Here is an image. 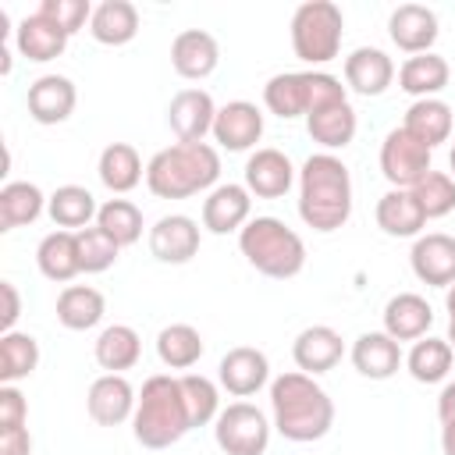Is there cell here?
<instances>
[{
  "mask_svg": "<svg viewBox=\"0 0 455 455\" xmlns=\"http://www.w3.org/2000/svg\"><path fill=\"white\" fill-rule=\"evenodd\" d=\"M39 14H46L53 25H60L68 36H75L89 18H92V7L89 0H43L39 4Z\"/></svg>",
  "mask_w": 455,
  "mask_h": 455,
  "instance_id": "obj_44",
  "label": "cell"
},
{
  "mask_svg": "<svg viewBox=\"0 0 455 455\" xmlns=\"http://www.w3.org/2000/svg\"><path fill=\"white\" fill-rule=\"evenodd\" d=\"M437 14L423 4H398L387 18V36L398 50L405 53H430V46L437 43Z\"/></svg>",
  "mask_w": 455,
  "mask_h": 455,
  "instance_id": "obj_15",
  "label": "cell"
},
{
  "mask_svg": "<svg viewBox=\"0 0 455 455\" xmlns=\"http://www.w3.org/2000/svg\"><path fill=\"white\" fill-rule=\"evenodd\" d=\"M295 181V167L281 149H256L245 160V188L259 199H281Z\"/></svg>",
  "mask_w": 455,
  "mask_h": 455,
  "instance_id": "obj_20",
  "label": "cell"
},
{
  "mask_svg": "<svg viewBox=\"0 0 455 455\" xmlns=\"http://www.w3.org/2000/svg\"><path fill=\"white\" fill-rule=\"evenodd\" d=\"M451 359H455V348L448 345V338H419L405 355V370L419 384H437L448 377Z\"/></svg>",
  "mask_w": 455,
  "mask_h": 455,
  "instance_id": "obj_38",
  "label": "cell"
},
{
  "mask_svg": "<svg viewBox=\"0 0 455 455\" xmlns=\"http://www.w3.org/2000/svg\"><path fill=\"white\" fill-rule=\"evenodd\" d=\"M451 78V68L441 53H416L405 57V64L398 68V89L416 96V100H430L437 96Z\"/></svg>",
  "mask_w": 455,
  "mask_h": 455,
  "instance_id": "obj_28",
  "label": "cell"
},
{
  "mask_svg": "<svg viewBox=\"0 0 455 455\" xmlns=\"http://www.w3.org/2000/svg\"><path fill=\"white\" fill-rule=\"evenodd\" d=\"M75 235H78L82 274H103L107 267H114L121 245H117L107 231H100V228H82V231H75Z\"/></svg>",
  "mask_w": 455,
  "mask_h": 455,
  "instance_id": "obj_43",
  "label": "cell"
},
{
  "mask_svg": "<svg viewBox=\"0 0 455 455\" xmlns=\"http://www.w3.org/2000/svg\"><path fill=\"white\" fill-rule=\"evenodd\" d=\"M192 430L188 423V409H185V395H181V380L171 373H153L135 402V416H132V434L142 448H171L178 444L185 434Z\"/></svg>",
  "mask_w": 455,
  "mask_h": 455,
  "instance_id": "obj_4",
  "label": "cell"
},
{
  "mask_svg": "<svg viewBox=\"0 0 455 455\" xmlns=\"http://www.w3.org/2000/svg\"><path fill=\"white\" fill-rule=\"evenodd\" d=\"M441 451L444 455H455V419L441 423Z\"/></svg>",
  "mask_w": 455,
  "mask_h": 455,
  "instance_id": "obj_50",
  "label": "cell"
},
{
  "mask_svg": "<svg viewBox=\"0 0 455 455\" xmlns=\"http://www.w3.org/2000/svg\"><path fill=\"white\" fill-rule=\"evenodd\" d=\"M345 36V14L331 0H306L291 14V50L306 64H327L338 57Z\"/></svg>",
  "mask_w": 455,
  "mask_h": 455,
  "instance_id": "obj_6",
  "label": "cell"
},
{
  "mask_svg": "<svg viewBox=\"0 0 455 455\" xmlns=\"http://www.w3.org/2000/svg\"><path fill=\"white\" fill-rule=\"evenodd\" d=\"M135 387L128 384L124 373H103L89 384V395H85V409L92 416V423L100 427H117L124 419L135 416Z\"/></svg>",
  "mask_w": 455,
  "mask_h": 455,
  "instance_id": "obj_9",
  "label": "cell"
},
{
  "mask_svg": "<svg viewBox=\"0 0 455 455\" xmlns=\"http://www.w3.org/2000/svg\"><path fill=\"white\" fill-rule=\"evenodd\" d=\"M352 366L370 380H387L402 366V345L384 331H366L352 345Z\"/></svg>",
  "mask_w": 455,
  "mask_h": 455,
  "instance_id": "obj_24",
  "label": "cell"
},
{
  "mask_svg": "<svg viewBox=\"0 0 455 455\" xmlns=\"http://www.w3.org/2000/svg\"><path fill=\"white\" fill-rule=\"evenodd\" d=\"M107 313L103 291H96L92 284H68L57 295V320L68 331H92Z\"/></svg>",
  "mask_w": 455,
  "mask_h": 455,
  "instance_id": "obj_30",
  "label": "cell"
},
{
  "mask_svg": "<svg viewBox=\"0 0 455 455\" xmlns=\"http://www.w3.org/2000/svg\"><path fill=\"white\" fill-rule=\"evenodd\" d=\"M345 82L359 96H380L395 82V60L377 46H359L345 57Z\"/></svg>",
  "mask_w": 455,
  "mask_h": 455,
  "instance_id": "obj_22",
  "label": "cell"
},
{
  "mask_svg": "<svg viewBox=\"0 0 455 455\" xmlns=\"http://www.w3.org/2000/svg\"><path fill=\"white\" fill-rule=\"evenodd\" d=\"M89 32L103 46H124L139 36V11L128 0H103L92 7Z\"/></svg>",
  "mask_w": 455,
  "mask_h": 455,
  "instance_id": "obj_27",
  "label": "cell"
},
{
  "mask_svg": "<svg viewBox=\"0 0 455 455\" xmlns=\"http://www.w3.org/2000/svg\"><path fill=\"white\" fill-rule=\"evenodd\" d=\"M355 128H359V121H355V110H352L348 100L345 103H331L323 110H313L306 117L309 139L320 142L323 149H345L355 139Z\"/></svg>",
  "mask_w": 455,
  "mask_h": 455,
  "instance_id": "obj_32",
  "label": "cell"
},
{
  "mask_svg": "<svg viewBox=\"0 0 455 455\" xmlns=\"http://www.w3.org/2000/svg\"><path fill=\"white\" fill-rule=\"evenodd\" d=\"M220 64V46L210 32L203 28H185L174 36L171 43V68L188 78V82H199V78H210Z\"/></svg>",
  "mask_w": 455,
  "mask_h": 455,
  "instance_id": "obj_16",
  "label": "cell"
},
{
  "mask_svg": "<svg viewBox=\"0 0 455 455\" xmlns=\"http://www.w3.org/2000/svg\"><path fill=\"white\" fill-rule=\"evenodd\" d=\"M0 295H4L0 327H4V334H7V331H14V323H18V316H21V299H18V288H14L11 281H4V284H0Z\"/></svg>",
  "mask_w": 455,
  "mask_h": 455,
  "instance_id": "obj_47",
  "label": "cell"
},
{
  "mask_svg": "<svg viewBox=\"0 0 455 455\" xmlns=\"http://www.w3.org/2000/svg\"><path fill=\"white\" fill-rule=\"evenodd\" d=\"M36 263L39 274L53 284H68L75 274H82V259H78V235L75 231H50L39 249H36Z\"/></svg>",
  "mask_w": 455,
  "mask_h": 455,
  "instance_id": "obj_26",
  "label": "cell"
},
{
  "mask_svg": "<svg viewBox=\"0 0 455 455\" xmlns=\"http://www.w3.org/2000/svg\"><path fill=\"white\" fill-rule=\"evenodd\" d=\"M220 149L228 153H242V149H252L263 135V110L249 100H231L224 107H217V121H213V132Z\"/></svg>",
  "mask_w": 455,
  "mask_h": 455,
  "instance_id": "obj_11",
  "label": "cell"
},
{
  "mask_svg": "<svg viewBox=\"0 0 455 455\" xmlns=\"http://www.w3.org/2000/svg\"><path fill=\"white\" fill-rule=\"evenodd\" d=\"M92 355H96V363H100L107 373H124V370H132V366L139 363V355H142V338H139V331L128 327V323H110V327L100 331Z\"/></svg>",
  "mask_w": 455,
  "mask_h": 455,
  "instance_id": "obj_31",
  "label": "cell"
},
{
  "mask_svg": "<svg viewBox=\"0 0 455 455\" xmlns=\"http://www.w3.org/2000/svg\"><path fill=\"white\" fill-rule=\"evenodd\" d=\"M68 32L60 28V25H53L46 14H28V18H21L18 21V28H14V46H18V53L25 57V60H36V64H46V60H53V57H60L64 53V46H68Z\"/></svg>",
  "mask_w": 455,
  "mask_h": 455,
  "instance_id": "obj_23",
  "label": "cell"
},
{
  "mask_svg": "<svg viewBox=\"0 0 455 455\" xmlns=\"http://www.w3.org/2000/svg\"><path fill=\"white\" fill-rule=\"evenodd\" d=\"M430 323H434V309H430V302H427L423 295H416V291H398V295H391L387 306H384V334H391L398 345H402V341H419V338H427Z\"/></svg>",
  "mask_w": 455,
  "mask_h": 455,
  "instance_id": "obj_21",
  "label": "cell"
},
{
  "mask_svg": "<svg viewBox=\"0 0 455 455\" xmlns=\"http://www.w3.org/2000/svg\"><path fill=\"white\" fill-rule=\"evenodd\" d=\"M0 455H32V434H28V427L0 430Z\"/></svg>",
  "mask_w": 455,
  "mask_h": 455,
  "instance_id": "obj_46",
  "label": "cell"
},
{
  "mask_svg": "<svg viewBox=\"0 0 455 455\" xmlns=\"http://www.w3.org/2000/svg\"><path fill=\"white\" fill-rule=\"evenodd\" d=\"M238 249L252 270L274 281H288L306 267V242L277 217H252L238 231Z\"/></svg>",
  "mask_w": 455,
  "mask_h": 455,
  "instance_id": "obj_5",
  "label": "cell"
},
{
  "mask_svg": "<svg viewBox=\"0 0 455 455\" xmlns=\"http://www.w3.org/2000/svg\"><path fill=\"white\" fill-rule=\"evenodd\" d=\"M341 355H345V341H341V334H338L334 327H327V323H313V327L299 331V338H295V345H291L295 366H299L302 373H309V377L334 370V366L341 363Z\"/></svg>",
  "mask_w": 455,
  "mask_h": 455,
  "instance_id": "obj_19",
  "label": "cell"
},
{
  "mask_svg": "<svg viewBox=\"0 0 455 455\" xmlns=\"http://www.w3.org/2000/svg\"><path fill=\"white\" fill-rule=\"evenodd\" d=\"M430 153L419 139H412L405 128H391L380 142V171L391 181V188H412L430 171Z\"/></svg>",
  "mask_w": 455,
  "mask_h": 455,
  "instance_id": "obj_8",
  "label": "cell"
},
{
  "mask_svg": "<svg viewBox=\"0 0 455 455\" xmlns=\"http://www.w3.org/2000/svg\"><path fill=\"white\" fill-rule=\"evenodd\" d=\"M448 164H451V171H455V146H451V153H448Z\"/></svg>",
  "mask_w": 455,
  "mask_h": 455,
  "instance_id": "obj_51",
  "label": "cell"
},
{
  "mask_svg": "<svg viewBox=\"0 0 455 455\" xmlns=\"http://www.w3.org/2000/svg\"><path fill=\"white\" fill-rule=\"evenodd\" d=\"M263 103L270 114L291 121L309 114V71H281L263 85Z\"/></svg>",
  "mask_w": 455,
  "mask_h": 455,
  "instance_id": "obj_29",
  "label": "cell"
},
{
  "mask_svg": "<svg viewBox=\"0 0 455 455\" xmlns=\"http://www.w3.org/2000/svg\"><path fill=\"white\" fill-rule=\"evenodd\" d=\"M437 416H441V423L455 419V380L444 384V391L437 395Z\"/></svg>",
  "mask_w": 455,
  "mask_h": 455,
  "instance_id": "obj_48",
  "label": "cell"
},
{
  "mask_svg": "<svg viewBox=\"0 0 455 455\" xmlns=\"http://www.w3.org/2000/svg\"><path fill=\"white\" fill-rule=\"evenodd\" d=\"M444 309H448V345L455 348V284L444 295Z\"/></svg>",
  "mask_w": 455,
  "mask_h": 455,
  "instance_id": "obj_49",
  "label": "cell"
},
{
  "mask_svg": "<svg viewBox=\"0 0 455 455\" xmlns=\"http://www.w3.org/2000/svg\"><path fill=\"white\" fill-rule=\"evenodd\" d=\"M220 153L210 142H174L146 164V188L156 199H188L217 188Z\"/></svg>",
  "mask_w": 455,
  "mask_h": 455,
  "instance_id": "obj_3",
  "label": "cell"
},
{
  "mask_svg": "<svg viewBox=\"0 0 455 455\" xmlns=\"http://www.w3.org/2000/svg\"><path fill=\"white\" fill-rule=\"evenodd\" d=\"M249 213H252V192L235 181L210 188V196L203 199V228L210 235L242 231L249 224Z\"/></svg>",
  "mask_w": 455,
  "mask_h": 455,
  "instance_id": "obj_13",
  "label": "cell"
},
{
  "mask_svg": "<svg viewBox=\"0 0 455 455\" xmlns=\"http://www.w3.org/2000/svg\"><path fill=\"white\" fill-rule=\"evenodd\" d=\"M217 380H220V387H224L228 395L249 398V395H256V391L270 380V363H267V355H263L259 348L238 345V348H231V352L220 359Z\"/></svg>",
  "mask_w": 455,
  "mask_h": 455,
  "instance_id": "obj_14",
  "label": "cell"
},
{
  "mask_svg": "<svg viewBox=\"0 0 455 455\" xmlns=\"http://www.w3.org/2000/svg\"><path fill=\"white\" fill-rule=\"evenodd\" d=\"M96 228L107 231L121 249L142 238V210L132 199H107L96 213Z\"/></svg>",
  "mask_w": 455,
  "mask_h": 455,
  "instance_id": "obj_40",
  "label": "cell"
},
{
  "mask_svg": "<svg viewBox=\"0 0 455 455\" xmlns=\"http://www.w3.org/2000/svg\"><path fill=\"white\" fill-rule=\"evenodd\" d=\"M217 121V103L206 89H181L174 92L167 107V124L178 135V142H203L213 132Z\"/></svg>",
  "mask_w": 455,
  "mask_h": 455,
  "instance_id": "obj_10",
  "label": "cell"
},
{
  "mask_svg": "<svg viewBox=\"0 0 455 455\" xmlns=\"http://www.w3.org/2000/svg\"><path fill=\"white\" fill-rule=\"evenodd\" d=\"M28 114L32 121L39 124H60L71 117L75 103H78V89L68 75H39L32 85H28Z\"/></svg>",
  "mask_w": 455,
  "mask_h": 455,
  "instance_id": "obj_17",
  "label": "cell"
},
{
  "mask_svg": "<svg viewBox=\"0 0 455 455\" xmlns=\"http://www.w3.org/2000/svg\"><path fill=\"white\" fill-rule=\"evenodd\" d=\"M270 412H274V430L295 444L320 441L334 423L331 395L302 370L270 380Z\"/></svg>",
  "mask_w": 455,
  "mask_h": 455,
  "instance_id": "obj_1",
  "label": "cell"
},
{
  "mask_svg": "<svg viewBox=\"0 0 455 455\" xmlns=\"http://www.w3.org/2000/svg\"><path fill=\"white\" fill-rule=\"evenodd\" d=\"M409 263H412V274H416L423 284L451 288V284H455V238L444 235V231L419 235V238L412 242Z\"/></svg>",
  "mask_w": 455,
  "mask_h": 455,
  "instance_id": "obj_12",
  "label": "cell"
},
{
  "mask_svg": "<svg viewBox=\"0 0 455 455\" xmlns=\"http://www.w3.org/2000/svg\"><path fill=\"white\" fill-rule=\"evenodd\" d=\"M409 192L416 196L427 220H437V217L455 210V178L444 171H427V178H419Z\"/></svg>",
  "mask_w": 455,
  "mask_h": 455,
  "instance_id": "obj_42",
  "label": "cell"
},
{
  "mask_svg": "<svg viewBox=\"0 0 455 455\" xmlns=\"http://www.w3.org/2000/svg\"><path fill=\"white\" fill-rule=\"evenodd\" d=\"M39 366V341L25 331L0 334V384H18Z\"/></svg>",
  "mask_w": 455,
  "mask_h": 455,
  "instance_id": "obj_37",
  "label": "cell"
},
{
  "mask_svg": "<svg viewBox=\"0 0 455 455\" xmlns=\"http://www.w3.org/2000/svg\"><path fill=\"white\" fill-rule=\"evenodd\" d=\"M181 395H185V409H188V423L192 427H206L220 416V395L217 384L206 380L203 373H181Z\"/></svg>",
  "mask_w": 455,
  "mask_h": 455,
  "instance_id": "obj_41",
  "label": "cell"
},
{
  "mask_svg": "<svg viewBox=\"0 0 455 455\" xmlns=\"http://www.w3.org/2000/svg\"><path fill=\"white\" fill-rule=\"evenodd\" d=\"M100 181L114 192V196H124L132 192L139 181H142V160H139V149L128 146V142H110L103 153H100Z\"/></svg>",
  "mask_w": 455,
  "mask_h": 455,
  "instance_id": "obj_34",
  "label": "cell"
},
{
  "mask_svg": "<svg viewBox=\"0 0 455 455\" xmlns=\"http://www.w3.org/2000/svg\"><path fill=\"white\" fill-rule=\"evenodd\" d=\"M156 355L171 370H188L203 359V338L192 323H167L156 334Z\"/></svg>",
  "mask_w": 455,
  "mask_h": 455,
  "instance_id": "obj_39",
  "label": "cell"
},
{
  "mask_svg": "<svg viewBox=\"0 0 455 455\" xmlns=\"http://www.w3.org/2000/svg\"><path fill=\"white\" fill-rule=\"evenodd\" d=\"M427 217L409 188H391L377 199V228L391 238H419Z\"/></svg>",
  "mask_w": 455,
  "mask_h": 455,
  "instance_id": "obj_25",
  "label": "cell"
},
{
  "mask_svg": "<svg viewBox=\"0 0 455 455\" xmlns=\"http://www.w3.org/2000/svg\"><path fill=\"white\" fill-rule=\"evenodd\" d=\"M213 441L224 455H263L270 444V423L256 405L231 402L213 419Z\"/></svg>",
  "mask_w": 455,
  "mask_h": 455,
  "instance_id": "obj_7",
  "label": "cell"
},
{
  "mask_svg": "<svg viewBox=\"0 0 455 455\" xmlns=\"http://www.w3.org/2000/svg\"><path fill=\"white\" fill-rule=\"evenodd\" d=\"M25 416H28L25 395H21L14 384H0V430L25 427Z\"/></svg>",
  "mask_w": 455,
  "mask_h": 455,
  "instance_id": "obj_45",
  "label": "cell"
},
{
  "mask_svg": "<svg viewBox=\"0 0 455 455\" xmlns=\"http://www.w3.org/2000/svg\"><path fill=\"white\" fill-rule=\"evenodd\" d=\"M46 210H50V217H53V224H57L60 231H82V228H89V220H96V213H100L96 196H92L89 188H82V185H60V188L50 196Z\"/></svg>",
  "mask_w": 455,
  "mask_h": 455,
  "instance_id": "obj_36",
  "label": "cell"
},
{
  "mask_svg": "<svg viewBox=\"0 0 455 455\" xmlns=\"http://www.w3.org/2000/svg\"><path fill=\"white\" fill-rule=\"evenodd\" d=\"M402 128H405L412 139H419L427 149H434V146L448 142V135H451V107H448L444 100H437V96L416 100V103L405 110Z\"/></svg>",
  "mask_w": 455,
  "mask_h": 455,
  "instance_id": "obj_33",
  "label": "cell"
},
{
  "mask_svg": "<svg viewBox=\"0 0 455 455\" xmlns=\"http://www.w3.org/2000/svg\"><path fill=\"white\" fill-rule=\"evenodd\" d=\"M50 199L32 181H7L0 188V231H14L32 224Z\"/></svg>",
  "mask_w": 455,
  "mask_h": 455,
  "instance_id": "obj_35",
  "label": "cell"
},
{
  "mask_svg": "<svg viewBox=\"0 0 455 455\" xmlns=\"http://www.w3.org/2000/svg\"><path fill=\"white\" fill-rule=\"evenodd\" d=\"M149 252L160 263H188L199 252V224L185 213H167L149 228Z\"/></svg>",
  "mask_w": 455,
  "mask_h": 455,
  "instance_id": "obj_18",
  "label": "cell"
},
{
  "mask_svg": "<svg viewBox=\"0 0 455 455\" xmlns=\"http://www.w3.org/2000/svg\"><path fill=\"white\" fill-rule=\"evenodd\" d=\"M299 217L313 231H338L352 217V178L334 153H313L299 171Z\"/></svg>",
  "mask_w": 455,
  "mask_h": 455,
  "instance_id": "obj_2",
  "label": "cell"
}]
</instances>
